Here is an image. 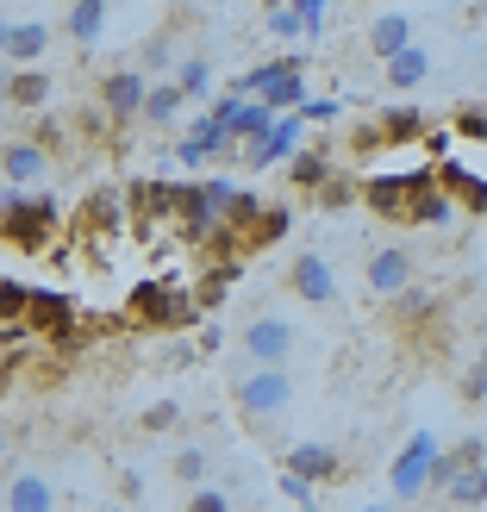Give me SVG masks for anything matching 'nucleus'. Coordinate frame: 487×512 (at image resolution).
Masks as SVG:
<instances>
[{
	"instance_id": "26",
	"label": "nucleus",
	"mask_w": 487,
	"mask_h": 512,
	"mask_svg": "<svg viewBox=\"0 0 487 512\" xmlns=\"http://www.w3.org/2000/svg\"><path fill=\"white\" fill-rule=\"evenodd\" d=\"M444 500H450V506H463V512L487 506V463H475V469H463V475H456Z\"/></svg>"
},
{
	"instance_id": "35",
	"label": "nucleus",
	"mask_w": 487,
	"mask_h": 512,
	"mask_svg": "<svg viewBox=\"0 0 487 512\" xmlns=\"http://www.w3.org/2000/svg\"><path fill=\"white\" fill-rule=\"evenodd\" d=\"M7 32H13V19H0V57H7Z\"/></svg>"
},
{
	"instance_id": "34",
	"label": "nucleus",
	"mask_w": 487,
	"mask_h": 512,
	"mask_svg": "<svg viewBox=\"0 0 487 512\" xmlns=\"http://www.w3.org/2000/svg\"><path fill=\"white\" fill-rule=\"evenodd\" d=\"M188 512H232V500H225L219 488H194V500H188Z\"/></svg>"
},
{
	"instance_id": "39",
	"label": "nucleus",
	"mask_w": 487,
	"mask_h": 512,
	"mask_svg": "<svg viewBox=\"0 0 487 512\" xmlns=\"http://www.w3.org/2000/svg\"><path fill=\"white\" fill-rule=\"evenodd\" d=\"M269 7H281V0H269Z\"/></svg>"
},
{
	"instance_id": "21",
	"label": "nucleus",
	"mask_w": 487,
	"mask_h": 512,
	"mask_svg": "<svg viewBox=\"0 0 487 512\" xmlns=\"http://www.w3.org/2000/svg\"><path fill=\"white\" fill-rule=\"evenodd\" d=\"M450 219H463V207H456V200H450L438 182L413 194V225H425V232H438V225H450Z\"/></svg>"
},
{
	"instance_id": "30",
	"label": "nucleus",
	"mask_w": 487,
	"mask_h": 512,
	"mask_svg": "<svg viewBox=\"0 0 487 512\" xmlns=\"http://www.w3.org/2000/svg\"><path fill=\"white\" fill-rule=\"evenodd\" d=\"M275 488H281V500H294L300 512H313V481H300V475H288V469H281V481H275Z\"/></svg>"
},
{
	"instance_id": "29",
	"label": "nucleus",
	"mask_w": 487,
	"mask_h": 512,
	"mask_svg": "<svg viewBox=\"0 0 487 512\" xmlns=\"http://www.w3.org/2000/svg\"><path fill=\"white\" fill-rule=\"evenodd\" d=\"M169 475L188 481V488H207V450H200V444H182V450H175V463H169Z\"/></svg>"
},
{
	"instance_id": "27",
	"label": "nucleus",
	"mask_w": 487,
	"mask_h": 512,
	"mask_svg": "<svg viewBox=\"0 0 487 512\" xmlns=\"http://www.w3.org/2000/svg\"><path fill=\"white\" fill-rule=\"evenodd\" d=\"M313 200H319L325 213H344V207H356V200H363V182H350V169H338V175H331V182H325Z\"/></svg>"
},
{
	"instance_id": "10",
	"label": "nucleus",
	"mask_w": 487,
	"mask_h": 512,
	"mask_svg": "<svg viewBox=\"0 0 487 512\" xmlns=\"http://www.w3.org/2000/svg\"><path fill=\"white\" fill-rule=\"evenodd\" d=\"M438 188L463 207V219H487V169L463 157H438Z\"/></svg>"
},
{
	"instance_id": "17",
	"label": "nucleus",
	"mask_w": 487,
	"mask_h": 512,
	"mask_svg": "<svg viewBox=\"0 0 487 512\" xmlns=\"http://www.w3.org/2000/svg\"><path fill=\"white\" fill-rule=\"evenodd\" d=\"M281 469H288V475H300V481H313V488H319V481L344 475V456L331 450V444H294V450H288V463H281Z\"/></svg>"
},
{
	"instance_id": "22",
	"label": "nucleus",
	"mask_w": 487,
	"mask_h": 512,
	"mask_svg": "<svg viewBox=\"0 0 487 512\" xmlns=\"http://www.w3.org/2000/svg\"><path fill=\"white\" fill-rule=\"evenodd\" d=\"M63 32H69V44H94L107 32V0H75L63 13Z\"/></svg>"
},
{
	"instance_id": "38",
	"label": "nucleus",
	"mask_w": 487,
	"mask_h": 512,
	"mask_svg": "<svg viewBox=\"0 0 487 512\" xmlns=\"http://www.w3.org/2000/svg\"><path fill=\"white\" fill-rule=\"evenodd\" d=\"M369 512H394V506H369Z\"/></svg>"
},
{
	"instance_id": "25",
	"label": "nucleus",
	"mask_w": 487,
	"mask_h": 512,
	"mask_svg": "<svg viewBox=\"0 0 487 512\" xmlns=\"http://www.w3.org/2000/svg\"><path fill=\"white\" fill-rule=\"evenodd\" d=\"M7 100H13V107H44V100H50V75L44 69H13V82H7Z\"/></svg>"
},
{
	"instance_id": "19",
	"label": "nucleus",
	"mask_w": 487,
	"mask_h": 512,
	"mask_svg": "<svg viewBox=\"0 0 487 512\" xmlns=\"http://www.w3.org/2000/svg\"><path fill=\"white\" fill-rule=\"evenodd\" d=\"M375 125L388 144H431V119L419 107H388V113H375Z\"/></svg>"
},
{
	"instance_id": "7",
	"label": "nucleus",
	"mask_w": 487,
	"mask_h": 512,
	"mask_svg": "<svg viewBox=\"0 0 487 512\" xmlns=\"http://www.w3.org/2000/svg\"><path fill=\"white\" fill-rule=\"evenodd\" d=\"M57 232H63V219H57L50 200H25V194L7 200V244H19L25 256L50 250V244H57Z\"/></svg>"
},
{
	"instance_id": "33",
	"label": "nucleus",
	"mask_w": 487,
	"mask_h": 512,
	"mask_svg": "<svg viewBox=\"0 0 487 512\" xmlns=\"http://www.w3.org/2000/svg\"><path fill=\"white\" fill-rule=\"evenodd\" d=\"M175 419H182V406H175V400H157V406L144 413V431H169Z\"/></svg>"
},
{
	"instance_id": "15",
	"label": "nucleus",
	"mask_w": 487,
	"mask_h": 512,
	"mask_svg": "<svg viewBox=\"0 0 487 512\" xmlns=\"http://www.w3.org/2000/svg\"><path fill=\"white\" fill-rule=\"evenodd\" d=\"M363 50L375 63H394L400 50H413V19H406V13H375L369 32H363Z\"/></svg>"
},
{
	"instance_id": "2",
	"label": "nucleus",
	"mask_w": 487,
	"mask_h": 512,
	"mask_svg": "<svg viewBox=\"0 0 487 512\" xmlns=\"http://www.w3.org/2000/svg\"><path fill=\"white\" fill-rule=\"evenodd\" d=\"M125 306H132V319L157 325V331H188V325L200 319V300H194V288H182L175 275H150V281H138Z\"/></svg>"
},
{
	"instance_id": "4",
	"label": "nucleus",
	"mask_w": 487,
	"mask_h": 512,
	"mask_svg": "<svg viewBox=\"0 0 487 512\" xmlns=\"http://www.w3.org/2000/svg\"><path fill=\"white\" fill-rule=\"evenodd\" d=\"M232 400H238V413H244V419H275V413H288L294 381H288V369H263V363H250V369H238V381H232Z\"/></svg>"
},
{
	"instance_id": "20",
	"label": "nucleus",
	"mask_w": 487,
	"mask_h": 512,
	"mask_svg": "<svg viewBox=\"0 0 487 512\" xmlns=\"http://www.w3.org/2000/svg\"><path fill=\"white\" fill-rule=\"evenodd\" d=\"M288 175H294V188H300V194H319L331 175H338V163H331V150L319 144V150H300V157L288 163Z\"/></svg>"
},
{
	"instance_id": "3",
	"label": "nucleus",
	"mask_w": 487,
	"mask_h": 512,
	"mask_svg": "<svg viewBox=\"0 0 487 512\" xmlns=\"http://www.w3.org/2000/svg\"><path fill=\"white\" fill-rule=\"evenodd\" d=\"M232 94H244V100H269L275 113H300L306 100H313V94H306V63H300V57L256 63V69L244 75V82H238Z\"/></svg>"
},
{
	"instance_id": "28",
	"label": "nucleus",
	"mask_w": 487,
	"mask_h": 512,
	"mask_svg": "<svg viewBox=\"0 0 487 512\" xmlns=\"http://www.w3.org/2000/svg\"><path fill=\"white\" fill-rule=\"evenodd\" d=\"M175 88H182L188 100H207V94H213V63H207V57H182V75H175Z\"/></svg>"
},
{
	"instance_id": "6",
	"label": "nucleus",
	"mask_w": 487,
	"mask_h": 512,
	"mask_svg": "<svg viewBox=\"0 0 487 512\" xmlns=\"http://www.w3.org/2000/svg\"><path fill=\"white\" fill-rule=\"evenodd\" d=\"M438 438L431 431H413L406 438V450L388 463V494H394V506H406V500H419V494H431V463H438Z\"/></svg>"
},
{
	"instance_id": "24",
	"label": "nucleus",
	"mask_w": 487,
	"mask_h": 512,
	"mask_svg": "<svg viewBox=\"0 0 487 512\" xmlns=\"http://www.w3.org/2000/svg\"><path fill=\"white\" fill-rule=\"evenodd\" d=\"M425 75H431V50L413 44V50H400V57L388 63V88H419Z\"/></svg>"
},
{
	"instance_id": "9",
	"label": "nucleus",
	"mask_w": 487,
	"mask_h": 512,
	"mask_svg": "<svg viewBox=\"0 0 487 512\" xmlns=\"http://www.w3.org/2000/svg\"><path fill=\"white\" fill-rule=\"evenodd\" d=\"M300 132H306V119L300 113H281L263 138H250V144H238V163L244 169H269V163H294L300 157Z\"/></svg>"
},
{
	"instance_id": "11",
	"label": "nucleus",
	"mask_w": 487,
	"mask_h": 512,
	"mask_svg": "<svg viewBox=\"0 0 487 512\" xmlns=\"http://www.w3.org/2000/svg\"><path fill=\"white\" fill-rule=\"evenodd\" d=\"M144 100H150V82L144 69H107L100 75V107H107V119H144Z\"/></svg>"
},
{
	"instance_id": "1",
	"label": "nucleus",
	"mask_w": 487,
	"mask_h": 512,
	"mask_svg": "<svg viewBox=\"0 0 487 512\" xmlns=\"http://www.w3.org/2000/svg\"><path fill=\"white\" fill-rule=\"evenodd\" d=\"M238 188L225 175H207V182H182L175 194V238L182 244H213L225 232V213H232Z\"/></svg>"
},
{
	"instance_id": "37",
	"label": "nucleus",
	"mask_w": 487,
	"mask_h": 512,
	"mask_svg": "<svg viewBox=\"0 0 487 512\" xmlns=\"http://www.w3.org/2000/svg\"><path fill=\"white\" fill-rule=\"evenodd\" d=\"M0 238H7V207H0Z\"/></svg>"
},
{
	"instance_id": "31",
	"label": "nucleus",
	"mask_w": 487,
	"mask_h": 512,
	"mask_svg": "<svg viewBox=\"0 0 487 512\" xmlns=\"http://www.w3.org/2000/svg\"><path fill=\"white\" fill-rule=\"evenodd\" d=\"M269 32H275V38H300L306 19H300L294 7H269Z\"/></svg>"
},
{
	"instance_id": "32",
	"label": "nucleus",
	"mask_w": 487,
	"mask_h": 512,
	"mask_svg": "<svg viewBox=\"0 0 487 512\" xmlns=\"http://www.w3.org/2000/svg\"><path fill=\"white\" fill-rule=\"evenodd\" d=\"M338 113H344V107H338L331 94H325V100H306V107H300V119H306V125H331Z\"/></svg>"
},
{
	"instance_id": "13",
	"label": "nucleus",
	"mask_w": 487,
	"mask_h": 512,
	"mask_svg": "<svg viewBox=\"0 0 487 512\" xmlns=\"http://www.w3.org/2000/svg\"><path fill=\"white\" fill-rule=\"evenodd\" d=\"M175 194H182V182H132L125 188V213L144 225H175Z\"/></svg>"
},
{
	"instance_id": "5",
	"label": "nucleus",
	"mask_w": 487,
	"mask_h": 512,
	"mask_svg": "<svg viewBox=\"0 0 487 512\" xmlns=\"http://www.w3.org/2000/svg\"><path fill=\"white\" fill-rule=\"evenodd\" d=\"M294 344H300V331H294V319H281V313H256V319H244V331H238L244 363H263V369H288Z\"/></svg>"
},
{
	"instance_id": "14",
	"label": "nucleus",
	"mask_w": 487,
	"mask_h": 512,
	"mask_svg": "<svg viewBox=\"0 0 487 512\" xmlns=\"http://www.w3.org/2000/svg\"><path fill=\"white\" fill-rule=\"evenodd\" d=\"M0 175H7V182L25 194L32 182H44V175H50V150H44L38 138H13L7 150H0Z\"/></svg>"
},
{
	"instance_id": "16",
	"label": "nucleus",
	"mask_w": 487,
	"mask_h": 512,
	"mask_svg": "<svg viewBox=\"0 0 487 512\" xmlns=\"http://www.w3.org/2000/svg\"><path fill=\"white\" fill-rule=\"evenodd\" d=\"M0 500H7V512H57V488H50L38 469H13Z\"/></svg>"
},
{
	"instance_id": "8",
	"label": "nucleus",
	"mask_w": 487,
	"mask_h": 512,
	"mask_svg": "<svg viewBox=\"0 0 487 512\" xmlns=\"http://www.w3.org/2000/svg\"><path fill=\"white\" fill-rule=\"evenodd\" d=\"M419 281V256L406 250V244H381L369 263H363V288L375 294V300H394V294H406Z\"/></svg>"
},
{
	"instance_id": "36",
	"label": "nucleus",
	"mask_w": 487,
	"mask_h": 512,
	"mask_svg": "<svg viewBox=\"0 0 487 512\" xmlns=\"http://www.w3.org/2000/svg\"><path fill=\"white\" fill-rule=\"evenodd\" d=\"M7 444H13V431H7V425H0V456H7Z\"/></svg>"
},
{
	"instance_id": "40",
	"label": "nucleus",
	"mask_w": 487,
	"mask_h": 512,
	"mask_svg": "<svg viewBox=\"0 0 487 512\" xmlns=\"http://www.w3.org/2000/svg\"><path fill=\"white\" fill-rule=\"evenodd\" d=\"M481 325H487V319H481Z\"/></svg>"
},
{
	"instance_id": "12",
	"label": "nucleus",
	"mask_w": 487,
	"mask_h": 512,
	"mask_svg": "<svg viewBox=\"0 0 487 512\" xmlns=\"http://www.w3.org/2000/svg\"><path fill=\"white\" fill-rule=\"evenodd\" d=\"M288 288H294L306 306H338V275H331V263H325L319 250L294 256V269H288Z\"/></svg>"
},
{
	"instance_id": "23",
	"label": "nucleus",
	"mask_w": 487,
	"mask_h": 512,
	"mask_svg": "<svg viewBox=\"0 0 487 512\" xmlns=\"http://www.w3.org/2000/svg\"><path fill=\"white\" fill-rule=\"evenodd\" d=\"M182 107H188V94L175 88V82H157V88H150V100H144V125H157V132H163V125L182 119Z\"/></svg>"
},
{
	"instance_id": "18",
	"label": "nucleus",
	"mask_w": 487,
	"mask_h": 512,
	"mask_svg": "<svg viewBox=\"0 0 487 512\" xmlns=\"http://www.w3.org/2000/svg\"><path fill=\"white\" fill-rule=\"evenodd\" d=\"M44 50H50V25H44V19H13V32H7V63L38 69Z\"/></svg>"
}]
</instances>
